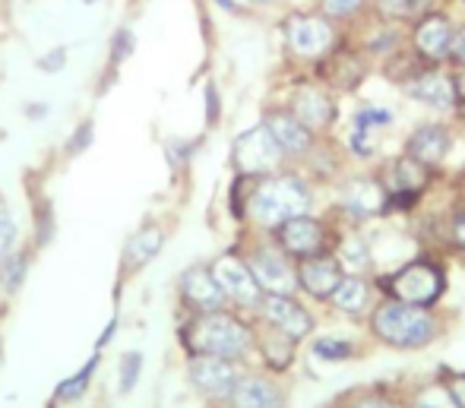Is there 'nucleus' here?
Segmentation results:
<instances>
[{"mask_svg":"<svg viewBox=\"0 0 465 408\" xmlns=\"http://www.w3.org/2000/svg\"><path fill=\"white\" fill-rule=\"evenodd\" d=\"M247 209L253 213V219L260 225H282L288 219H298L311 209V194L298 177L285 174V177H270L260 187H253L251 203Z\"/></svg>","mask_w":465,"mask_h":408,"instance_id":"nucleus-1","label":"nucleus"},{"mask_svg":"<svg viewBox=\"0 0 465 408\" xmlns=\"http://www.w3.org/2000/svg\"><path fill=\"white\" fill-rule=\"evenodd\" d=\"M373 333L396 348H421L434 339V320L424 307L405 301H386L373 313Z\"/></svg>","mask_w":465,"mask_h":408,"instance_id":"nucleus-2","label":"nucleus"},{"mask_svg":"<svg viewBox=\"0 0 465 408\" xmlns=\"http://www.w3.org/2000/svg\"><path fill=\"white\" fill-rule=\"evenodd\" d=\"M187 345L196 354H215V358H241L251 348V329L241 320L225 317V313H200L187 326Z\"/></svg>","mask_w":465,"mask_h":408,"instance_id":"nucleus-3","label":"nucleus"},{"mask_svg":"<svg viewBox=\"0 0 465 408\" xmlns=\"http://www.w3.org/2000/svg\"><path fill=\"white\" fill-rule=\"evenodd\" d=\"M386 292L392 294L396 301H405V304H418V307H428L440 298L443 292V273L430 263L418 260L402 266L396 275L383 282Z\"/></svg>","mask_w":465,"mask_h":408,"instance_id":"nucleus-4","label":"nucleus"},{"mask_svg":"<svg viewBox=\"0 0 465 408\" xmlns=\"http://www.w3.org/2000/svg\"><path fill=\"white\" fill-rule=\"evenodd\" d=\"M282 149L276 146V140L270 136L266 127L247 130L244 136H238L232 149V162L241 174H257V171H270L279 162Z\"/></svg>","mask_w":465,"mask_h":408,"instance_id":"nucleus-5","label":"nucleus"},{"mask_svg":"<svg viewBox=\"0 0 465 408\" xmlns=\"http://www.w3.org/2000/svg\"><path fill=\"white\" fill-rule=\"evenodd\" d=\"M190 380L200 393L206 396H232L238 386V371L228 358H215V354H196L190 361Z\"/></svg>","mask_w":465,"mask_h":408,"instance_id":"nucleus-6","label":"nucleus"},{"mask_svg":"<svg viewBox=\"0 0 465 408\" xmlns=\"http://www.w3.org/2000/svg\"><path fill=\"white\" fill-rule=\"evenodd\" d=\"M213 275L222 285V292L232 294L241 304H260V298H263V288L257 285L251 266L241 263L238 256H222V260H215Z\"/></svg>","mask_w":465,"mask_h":408,"instance_id":"nucleus-7","label":"nucleus"},{"mask_svg":"<svg viewBox=\"0 0 465 408\" xmlns=\"http://www.w3.org/2000/svg\"><path fill=\"white\" fill-rule=\"evenodd\" d=\"M181 298L196 313H215L225 304V292H222V285L215 282V275L206 266H193L181 275Z\"/></svg>","mask_w":465,"mask_h":408,"instance_id":"nucleus-8","label":"nucleus"},{"mask_svg":"<svg viewBox=\"0 0 465 408\" xmlns=\"http://www.w3.org/2000/svg\"><path fill=\"white\" fill-rule=\"evenodd\" d=\"M276 238H279V247L285 254H294V256H317L323 250V225L311 215H298V219H288L282 222L276 228Z\"/></svg>","mask_w":465,"mask_h":408,"instance_id":"nucleus-9","label":"nucleus"},{"mask_svg":"<svg viewBox=\"0 0 465 408\" xmlns=\"http://www.w3.org/2000/svg\"><path fill=\"white\" fill-rule=\"evenodd\" d=\"M251 273L266 294H292L298 285V273L288 266L279 250H260L251 263Z\"/></svg>","mask_w":465,"mask_h":408,"instance_id":"nucleus-10","label":"nucleus"},{"mask_svg":"<svg viewBox=\"0 0 465 408\" xmlns=\"http://www.w3.org/2000/svg\"><path fill=\"white\" fill-rule=\"evenodd\" d=\"M263 311H266V320H270L279 333H285L288 339H304L313 326L311 313H307L292 294H266Z\"/></svg>","mask_w":465,"mask_h":408,"instance_id":"nucleus-11","label":"nucleus"},{"mask_svg":"<svg viewBox=\"0 0 465 408\" xmlns=\"http://www.w3.org/2000/svg\"><path fill=\"white\" fill-rule=\"evenodd\" d=\"M339 282H342V266L336 256H304L298 266V285L313 298H330Z\"/></svg>","mask_w":465,"mask_h":408,"instance_id":"nucleus-12","label":"nucleus"},{"mask_svg":"<svg viewBox=\"0 0 465 408\" xmlns=\"http://www.w3.org/2000/svg\"><path fill=\"white\" fill-rule=\"evenodd\" d=\"M288 42L298 55L317 57L332 45V29L317 16H292L288 19Z\"/></svg>","mask_w":465,"mask_h":408,"instance_id":"nucleus-13","label":"nucleus"},{"mask_svg":"<svg viewBox=\"0 0 465 408\" xmlns=\"http://www.w3.org/2000/svg\"><path fill=\"white\" fill-rule=\"evenodd\" d=\"M263 127L270 130V136L276 140V146L282 153H304V149L311 146V130H307V124H301L298 117L288 114V111H272Z\"/></svg>","mask_w":465,"mask_h":408,"instance_id":"nucleus-14","label":"nucleus"},{"mask_svg":"<svg viewBox=\"0 0 465 408\" xmlns=\"http://www.w3.org/2000/svg\"><path fill=\"white\" fill-rule=\"evenodd\" d=\"M415 45L424 57L430 61H440L450 55V45H453V29L443 16H428L415 32Z\"/></svg>","mask_w":465,"mask_h":408,"instance_id":"nucleus-15","label":"nucleus"},{"mask_svg":"<svg viewBox=\"0 0 465 408\" xmlns=\"http://www.w3.org/2000/svg\"><path fill=\"white\" fill-rule=\"evenodd\" d=\"M232 403L234 408H282V396L272 383L260 377H247L238 380V386L232 390Z\"/></svg>","mask_w":465,"mask_h":408,"instance_id":"nucleus-16","label":"nucleus"},{"mask_svg":"<svg viewBox=\"0 0 465 408\" xmlns=\"http://www.w3.org/2000/svg\"><path fill=\"white\" fill-rule=\"evenodd\" d=\"M450 149V134L443 127H437V124H430V127H421L415 136H411L409 143V155L411 159H418L421 164H437L447 155Z\"/></svg>","mask_w":465,"mask_h":408,"instance_id":"nucleus-17","label":"nucleus"},{"mask_svg":"<svg viewBox=\"0 0 465 408\" xmlns=\"http://www.w3.org/2000/svg\"><path fill=\"white\" fill-rule=\"evenodd\" d=\"M332 102L326 92L320 89H301L294 95V117L307 127H320V124H330L332 121Z\"/></svg>","mask_w":465,"mask_h":408,"instance_id":"nucleus-18","label":"nucleus"},{"mask_svg":"<svg viewBox=\"0 0 465 408\" xmlns=\"http://www.w3.org/2000/svg\"><path fill=\"white\" fill-rule=\"evenodd\" d=\"M409 92L415 98H421V102L437 104V108H450L456 98V85L443 74H421L418 80L409 83Z\"/></svg>","mask_w":465,"mask_h":408,"instance_id":"nucleus-19","label":"nucleus"},{"mask_svg":"<svg viewBox=\"0 0 465 408\" xmlns=\"http://www.w3.org/2000/svg\"><path fill=\"white\" fill-rule=\"evenodd\" d=\"M162 244H165V234H162L159 228H143V232H136L134 238H130L124 263H127L130 269H143L155 254H159Z\"/></svg>","mask_w":465,"mask_h":408,"instance_id":"nucleus-20","label":"nucleus"},{"mask_svg":"<svg viewBox=\"0 0 465 408\" xmlns=\"http://www.w3.org/2000/svg\"><path fill=\"white\" fill-rule=\"evenodd\" d=\"M330 301L345 313H358L368 304V285L358 275H342V282L336 285V292L330 294Z\"/></svg>","mask_w":465,"mask_h":408,"instance_id":"nucleus-21","label":"nucleus"},{"mask_svg":"<svg viewBox=\"0 0 465 408\" xmlns=\"http://www.w3.org/2000/svg\"><path fill=\"white\" fill-rule=\"evenodd\" d=\"M386 206H390V200H386L377 184H358V187L351 190V209H355V215H371Z\"/></svg>","mask_w":465,"mask_h":408,"instance_id":"nucleus-22","label":"nucleus"},{"mask_svg":"<svg viewBox=\"0 0 465 408\" xmlns=\"http://www.w3.org/2000/svg\"><path fill=\"white\" fill-rule=\"evenodd\" d=\"M424 184H428V164L411 159V155L396 164V190L411 194V190H421Z\"/></svg>","mask_w":465,"mask_h":408,"instance_id":"nucleus-23","label":"nucleus"},{"mask_svg":"<svg viewBox=\"0 0 465 408\" xmlns=\"http://www.w3.org/2000/svg\"><path fill=\"white\" fill-rule=\"evenodd\" d=\"M93 371H95V361H89L86 371H80V373H76V377L64 380V383L57 386V399H61V403H74V399H80L83 393H86V386H89V377H93Z\"/></svg>","mask_w":465,"mask_h":408,"instance_id":"nucleus-24","label":"nucleus"},{"mask_svg":"<svg viewBox=\"0 0 465 408\" xmlns=\"http://www.w3.org/2000/svg\"><path fill=\"white\" fill-rule=\"evenodd\" d=\"M415 408H462L447 386H430L415 399Z\"/></svg>","mask_w":465,"mask_h":408,"instance_id":"nucleus-25","label":"nucleus"},{"mask_svg":"<svg viewBox=\"0 0 465 408\" xmlns=\"http://www.w3.org/2000/svg\"><path fill=\"white\" fill-rule=\"evenodd\" d=\"M140 367H143V354L140 352H127L121 358V393H130L140 380Z\"/></svg>","mask_w":465,"mask_h":408,"instance_id":"nucleus-26","label":"nucleus"},{"mask_svg":"<svg viewBox=\"0 0 465 408\" xmlns=\"http://www.w3.org/2000/svg\"><path fill=\"white\" fill-rule=\"evenodd\" d=\"M313 352H317L320 358H326V361H342V358H351V352H355V348H351L349 342H342V339H320L317 345H313Z\"/></svg>","mask_w":465,"mask_h":408,"instance_id":"nucleus-27","label":"nucleus"},{"mask_svg":"<svg viewBox=\"0 0 465 408\" xmlns=\"http://www.w3.org/2000/svg\"><path fill=\"white\" fill-rule=\"evenodd\" d=\"M13 247H16V225H13L10 215L0 213V263L13 254Z\"/></svg>","mask_w":465,"mask_h":408,"instance_id":"nucleus-28","label":"nucleus"},{"mask_svg":"<svg viewBox=\"0 0 465 408\" xmlns=\"http://www.w3.org/2000/svg\"><path fill=\"white\" fill-rule=\"evenodd\" d=\"M430 0H383V10L392 13V16H415L428 6Z\"/></svg>","mask_w":465,"mask_h":408,"instance_id":"nucleus-29","label":"nucleus"},{"mask_svg":"<svg viewBox=\"0 0 465 408\" xmlns=\"http://www.w3.org/2000/svg\"><path fill=\"white\" fill-rule=\"evenodd\" d=\"M392 114L386 108H361L355 114V124L358 130H368V127H380V124H390Z\"/></svg>","mask_w":465,"mask_h":408,"instance_id":"nucleus-30","label":"nucleus"},{"mask_svg":"<svg viewBox=\"0 0 465 408\" xmlns=\"http://www.w3.org/2000/svg\"><path fill=\"white\" fill-rule=\"evenodd\" d=\"M23 273H25V260L23 256H6V269H4V282H6V288H16L19 285V279H23Z\"/></svg>","mask_w":465,"mask_h":408,"instance_id":"nucleus-31","label":"nucleus"},{"mask_svg":"<svg viewBox=\"0 0 465 408\" xmlns=\"http://www.w3.org/2000/svg\"><path fill=\"white\" fill-rule=\"evenodd\" d=\"M361 4L364 0H323V10L330 13V16H349V13H355Z\"/></svg>","mask_w":465,"mask_h":408,"instance_id":"nucleus-32","label":"nucleus"},{"mask_svg":"<svg viewBox=\"0 0 465 408\" xmlns=\"http://www.w3.org/2000/svg\"><path fill=\"white\" fill-rule=\"evenodd\" d=\"M450 55H453V61H456V64H462V67H465V29H462V32H456V35H453V45H450Z\"/></svg>","mask_w":465,"mask_h":408,"instance_id":"nucleus-33","label":"nucleus"},{"mask_svg":"<svg viewBox=\"0 0 465 408\" xmlns=\"http://www.w3.org/2000/svg\"><path fill=\"white\" fill-rule=\"evenodd\" d=\"M76 136H80V140H76L74 146H70V153H80V146H83V149L89 146V136H93V127H89V124H86V127L76 130Z\"/></svg>","mask_w":465,"mask_h":408,"instance_id":"nucleus-34","label":"nucleus"},{"mask_svg":"<svg viewBox=\"0 0 465 408\" xmlns=\"http://www.w3.org/2000/svg\"><path fill=\"white\" fill-rule=\"evenodd\" d=\"M456 244L465 247V215H460V219H456Z\"/></svg>","mask_w":465,"mask_h":408,"instance_id":"nucleus-35","label":"nucleus"},{"mask_svg":"<svg viewBox=\"0 0 465 408\" xmlns=\"http://www.w3.org/2000/svg\"><path fill=\"white\" fill-rule=\"evenodd\" d=\"M361 408H399L396 403H386V399H368Z\"/></svg>","mask_w":465,"mask_h":408,"instance_id":"nucleus-36","label":"nucleus"},{"mask_svg":"<svg viewBox=\"0 0 465 408\" xmlns=\"http://www.w3.org/2000/svg\"><path fill=\"white\" fill-rule=\"evenodd\" d=\"M456 396V403H460L462 408H465V380H460V383H456V390H450Z\"/></svg>","mask_w":465,"mask_h":408,"instance_id":"nucleus-37","label":"nucleus"},{"mask_svg":"<svg viewBox=\"0 0 465 408\" xmlns=\"http://www.w3.org/2000/svg\"><path fill=\"white\" fill-rule=\"evenodd\" d=\"M456 92H460V95L465 98V74L460 76V83H456Z\"/></svg>","mask_w":465,"mask_h":408,"instance_id":"nucleus-38","label":"nucleus"}]
</instances>
